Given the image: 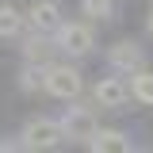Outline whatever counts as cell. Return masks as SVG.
Listing matches in <instances>:
<instances>
[{"instance_id": "cell-14", "label": "cell", "mask_w": 153, "mask_h": 153, "mask_svg": "<svg viewBox=\"0 0 153 153\" xmlns=\"http://www.w3.org/2000/svg\"><path fill=\"white\" fill-rule=\"evenodd\" d=\"M149 35H153V12H149Z\"/></svg>"}, {"instance_id": "cell-5", "label": "cell", "mask_w": 153, "mask_h": 153, "mask_svg": "<svg viewBox=\"0 0 153 153\" xmlns=\"http://www.w3.org/2000/svg\"><path fill=\"white\" fill-rule=\"evenodd\" d=\"M107 61H111V69H119V73H138L142 61H146V54H142L138 42H115L111 50H107Z\"/></svg>"}, {"instance_id": "cell-7", "label": "cell", "mask_w": 153, "mask_h": 153, "mask_svg": "<svg viewBox=\"0 0 153 153\" xmlns=\"http://www.w3.org/2000/svg\"><path fill=\"white\" fill-rule=\"evenodd\" d=\"M27 19L35 23V31H42V35L61 27V16H57V4H54V0H35L31 12H27Z\"/></svg>"}, {"instance_id": "cell-9", "label": "cell", "mask_w": 153, "mask_h": 153, "mask_svg": "<svg viewBox=\"0 0 153 153\" xmlns=\"http://www.w3.org/2000/svg\"><path fill=\"white\" fill-rule=\"evenodd\" d=\"M46 69H50V65H42V61H31V65L19 73V84H23V92H38V88H46Z\"/></svg>"}, {"instance_id": "cell-2", "label": "cell", "mask_w": 153, "mask_h": 153, "mask_svg": "<svg viewBox=\"0 0 153 153\" xmlns=\"http://www.w3.org/2000/svg\"><path fill=\"white\" fill-rule=\"evenodd\" d=\"M80 88H84V80H80L76 69H69V65H50L46 69V92L50 96H57V100H76Z\"/></svg>"}, {"instance_id": "cell-13", "label": "cell", "mask_w": 153, "mask_h": 153, "mask_svg": "<svg viewBox=\"0 0 153 153\" xmlns=\"http://www.w3.org/2000/svg\"><path fill=\"white\" fill-rule=\"evenodd\" d=\"M80 12L92 19H107L111 16V0H80Z\"/></svg>"}, {"instance_id": "cell-10", "label": "cell", "mask_w": 153, "mask_h": 153, "mask_svg": "<svg viewBox=\"0 0 153 153\" xmlns=\"http://www.w3.org/2000/svg\"><path fill=\"white\" fill-rule=\"evenodd\" d=\"M23 31V16L16 12V4H0V38H16Z\"/></svg>"}, {"instance_id": "cell-1", "label": "cell", "mask_w": 153, "mask_h": 153, "mask_svg": "<svg viewBox=\"0 0 153 153\" xmlns=\"http://www.w3.org/2000/svg\"><path fill=\"white\" fill-rule=\"evenodd\" d=\"M19 138H23V149H54L65 134H61V123L54 119H31Z\"/></svg>"}, {"instance_id": "cell-11", "label": "cell", "mask_w": 153, "mask_h": 153, "mask_svg": "<svg viewBox=\"0 0 153 153\" xmlns=\"http://www.w3.org/2000/svg\"><path fill=\"white\" fill-rule=\"evenodd\" d=\"M130 96H134V100H142V103H153V73H134Z\"/></svg>"}, {"instance_id": "cell-4", "label": "cell", "mask_w": 153, "mask_h": 153, "mask_svg": "<svg viewBox=\"0 0 153 153\" xmlns=\"http://www.w3.org/2000/svg\"><path fill=\"white\" fill-rule=\"evenodd\" d=\"M61 134L65 138H76V142H88L96 134V119L88 107H69V111L61 115Z\"/></svg>"}, {"instance_id": "cell-12", "label": "cell", "mask_w": 153, "mask_h": 153, "mask_svg": "<svg viewBox=\"0 0 153 153\" xmlns=\"http://www.w3.org/2000/svg\"><path fill=\"white\" fill-rule=\"evenodd\" d=\"M46 50H50V46H46L42 31H38V35H31L27 42H23V57H27V61H46Z\"/></svg>"}, {"instance_id": "cell-8", "label": "cell", "mask_w": 153, "mask_h": 153, "mask_svg": "<svg viewBox=\"0 0 153 153\" xmlns=\"http://www.w3.org/2000/svg\"><path fill=\"white\" fill-rule=\"evenodd\" d=\"M88 149H96V153H107V149H130V142H126V134H123V130H100V126H96V134L88 138Z\"/></svg>"}, {"instance_id": "cell-6", "label": "cell", "mask_w": 153, "mask_h": 153, "mask_svg": "<svg viewBox=\"0 0 153 153\" xmlns=\"http://www.w3.org/2000/svg\"><path fill=\"white\" fill-rule=\"evenodd\" d=\"M126 96H130V88H126L119 76H103V80L96 84V103H100V107H123Z\"/></svg>"}, {"instance_id": "cell-3", "label": "cell", "mask_w": 153, "mask_h": 153, "mask_svg": "<svg viewBox=\"0 0 153 153\" xmlns=\"http://www.w3.org/2000/svg\"><path fill=\"white\" fill-rule=\"evenodd\" d=\"M57 46L65 54H88L92 50V27L88 23H61L57 27Z\"/></svg>"}]
</instances>
